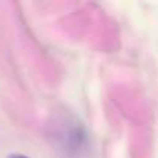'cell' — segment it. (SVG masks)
I'll return each mask as SVG.
<instances>
[{
	"mask_svg": "<svg viewBox=\"0 0 158 158\" xmlns=\"http://www.w3.org/2000/svg\"><path fill=\"white\" fill-rule=\"evenodd\" d=\"M10 158H28V156H25V155H19V153H16V155H11Z\"/></svg>",
	"mask_w": 158,
	"mask_h": 158,
	"instance_id": "1",
	"label": "cell"
}]
</instances>
